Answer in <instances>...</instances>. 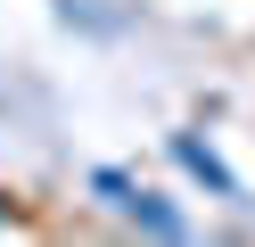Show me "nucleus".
I'll return each mask as SVG.
<instances>
[{
  "label": "nucleus",
  "mask_w": 255,
  "mask_h": 247,
  "mask_svg": "<svg viewBox=\"0 0 255 247\" xmlns=\"http://www.w3.org/2000/svg\"><path fill=\"white\" fill-rule=\"evenodd\" d=\"M165 148H173V165H181V173L198 181L206 198H222V206H239V198H247V190H239V173L222 165V148H214V140H198V132H165Z\"/></svg>",
  "instance_id": "nucleus-2"
},
{
  "label": "nucleus",
  "mask_w": 255,
  "mask_h": 247,
  "mask_svg": "<svg viewBox=\"0 0 255 247\" xmlns=\"http://www.w3.org/2000/svg\"><path fill=\"white\" fill-rule=\"evenodd\" d=\"M8 231H17V206H8V198H0V239H8Z\"/></svg>",
  "instance_id": "nucleus-3"
},
{
  "label": "nucleus",
  "mask_w": 255,
  "mask_h": 247,
  "mask_svg": "<svg viewBox=\"0 0 255 247\" xmlns=\"http://www.w3.org/2000/svg\"><path fill=\"white\" fill-rule=\"evenodd\" d=\"M91 198H99L107 214H124L140 239H173V247H181V239H198V223H189V214L173 206L165 190H148L140 173H124V165H91Z\"/></svg>",
  "instance_id": "nucleus-1"
}]
</instances>
